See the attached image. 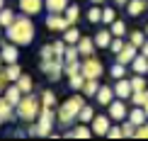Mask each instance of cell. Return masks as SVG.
<instances>
[{
    "instance_id": "cell-1",
    "label": "cell",
    "mask_w": 148,
    "mask_h": 141,
    "mask_svg": "<svg viewBox=\"0 0 148 141\" xmlns=\"http://www.w3.org/2000/svg\"><path fill=\"white\" fill-rule=\"evenodd\" d=\"M34 34H36L34 22L29 20V15H24V12L20 17H15V22L8 27V41H12V44H17V46H29L34 41Z\"/></svg>"
},
{
    "instance_id": "cell-2",
    "label": "cell",
    "mask_w": 148,
    "mask_h": 141,
    "mask_svg": "<svg viewBox=\"0 0 148 141\" xmlns=\"http://www.w3.org/2000/svg\"><path fill=\"white\" fill-rule=\"evenodd\" d=\"M39 112H41V100L39 97H34L32 93L22 95V100L17 102V117H20L24 124H29V122L39 119Z\"/></svg>"
},
{
    "instance_id": "cell-3",
    "label": "cell",
    "mask_w": 148,
    "mask_h": 141,
    "mask_svg": "<svg viewBox=\"0 0 148 141\" xmlns=\"http://www.w3.org/2000/svg\"><path fill=\"white\" fill-rule=\"evenodd\" d=\"M83 105H85V100H83L80 95H73V97H68V100H66L63 105L58 107V114H56L58 124H61V127H68L73 119H78V112L83 109Z\"/></svg>"
},
{
    "instance_id": "cell-4",
    "label": "cell",
    "mask_w": 148,
    "mask_h": 141,
    "mask_svg": "<svg viewBox=\"0 0 148 141\" xmlns=\"http://www.w3.org/2000/svg\"><path fill=\"white\" fill-rule=\"evenodd\" d=\"M80 73H83L85 78H97V80H100L102 73H104V66H102L100 58H95V56H85L83 61H80Z\"/></svg>"
},
{
    "instance_id": "cell-5",
    "label": "cell",
    "mask_w": 148,
    "mask_h": 141,
    "mask_svg": "<svg viewBox=\"0 0 148 141\" xmlns=\"http://www.w3.org/2000/svg\"><path fill=\"white\" fill-rule=\"evenodd\" d=\"M39 68L46 73L49 80H61V76H63V58H49V61H41Z\"/></svg>"
},
{
    "instance_id": "cell-6",
    "label": "cell",
    "mask_w": 148,
    "mask_h": 141,
    "mask_svg": "<svg viewBox=\"0 0 148 141\" xmlns=\"http://www.w3.org/2000/svg\"><path fill=\"white\" fill-rule=\"evenodd\" d=\"M53 119H56V114H53L51 107H44V109L39 112L36 124H39V134H41V136H51V131H53Z\"/></svg>"
},
{
    "instance_id": "cell-7",
    "label": "cell",
    "mask_w": 148,
    "mask_h": 141,
    "mask_svg": "<svg viewBox=\"0 0 148 141\" xmlns=\"http://www.w3.org/2000/svg\"><path fill=\"white\" fill-rule=\"evenodd\" d=\"M107 114L112 117V122H124L126 117H129V109H126V100H112L107 105Z\"/></svg>"
},
{
    "instance_id": "cell-8",
    "label": "cell",
    "mask_w": 148,
    "mask_h": 141,
    "mask_svg": "<svg viewBox=\"0 0 148 141\" xmlns=\"http://www.w3.org/2000/svg\"><path fill=\"white\" fill-rule=\"evenodd\" d=\"M44 22H46V29H51V32H66L71 27L66 15H61V12H49V17Z\"/></svg>"
},
{
    "instance_id": "cell-9",
    "label": "cell",
    "mask_w": 148,
    "mask_h": 141,
    "mask_svg": "<svg viewBox=\"0 0 148 141\" xmlns=\"http://www.w3.org/2000/svg\"><path fill=\"white\" fill-rule=\"evenodd\" d=\"M92 124V134H95V136H107V131H109V127H112V117H104V114H100V117H97L95 114V119L90 122Z\"/></svg>"
},
{
    "instance_id": "cell-10",
    "label": "cell",
    "mask_w": 148,
    "mask_h": 141,
    "mask_svg": "<svg viewBox=\"0 0 148 141\" xmlns=\"http://www.w3.org/2000/svg\"><path fill=\"white\" fill-rule=\"evenodd\" d=\"M136 44H131V41H126L124 44V49H121L119 54H116V61H119V63H124V66H131V61L138 56V51H136Z\"/></svg>"
},
{
    "instance_id": "cell-11",
    "label": "cell",
    "mask_w": 148,
    "mask_h": 141,
    "mask_svg": "<svg viewBox=\"0 0 148 141\" xmlns=\"http://www.w3.org/2000/svg\"><path fill=\"white\" fill-rule=\"evenodd\" d=\"M17 5H20V10L24 15H29V17L39 15V12L44 10V0H17Z\"/></svg>"
},
{
    "instance_id": "cell-12",
    "label": "cell",
    "mask_w": 148,
    "mask_h": 141,
    "mask_svg": "<svg viewBox=\"0 0 148 141\" xmlns=\"http://www.w3.org/2000/svg\"><path fill=\"white\" fill-rule=\"evenodd\" d=\"M131 93H134L131 80H129V78H119L116 85H114V95L119 97V100H131Z\"/></svg>"
},
{
    "instance_id": "cell-13",
    "label": "cell",
    "mask_w": 148,
    "mask_h": 141,
    "mask_svg": "<svg viewBox=\"0 0 148 141\" xmlns=\"http://www.w3.org/2000/svg\"><path fill=\"white\" fill-rule=\"evenodd\" d=\"M12 107L15 105H10L5 97H0V122H15L17 119V112Z\"/></svg>"
},
{
    "instance_id": "cell-14",
    "label": "cell",
    "mask_w": 148,
    "mask_h": 141,
    "mask_svg": "<svg viewBox=\"0 0 148 141\" xmlns=\"http://www.w3.org/2000/svg\"><path fill=\"white\" fill-rule=\"evenodd\" d=\"M114 97H116V95H114V88H109V85H100V90H97V95H95V100L100 102L102 107H107L109 102L114 100Z\"/></svg>"
},
{
    "instance_id": "cell-15",
    "label": "cell",
    "mask_w": 148,
    "mask_h": 141,
    "mask_svg": "<svg viewBox=\"0 0 148 141\" xmlns=\"http://www.w3.org/2000/svg\"><path fill=\"white\" fill-rule=\"evenodd\" d=\"M95 46H100V49H109V44H112V39H114V34H112V29H100L95 36Z\"/></svg>"
},
{
    "instance_id": "cell-16",
    "label": "cell",
    "mask_w": 148,
    "mask_h": 141,
    "mask_svg": "<svg viewBox=\"0 0 148 141\" xmlns=\"http://www.w3.org/2000/svg\"><path fill=\"white\" fill-rule=\"evenodd\" d=\"M0 54H3V58H5V63H17V44H12V41H5L3 49H0Z\"/></svg>"
},
{
    "instance_id": "cell-17",
    "label": "cell",
    "mask_w": 148,
    "mask_h": 141,
    "mask_svg": "<svg viewBox=\"0 0 148 141\" xmlns=\"http://www.w3.org/2000/svg\"><path fill=\"white\" fill-rule=\"evenodd\" d=\"M78 51H80V56H92V51H95V39L80 36L78 39Z\"/></svg>"
},
{
    "instance_id": "cell-18",
    "label": "cell",
    "mask_w": 148,
    "mask_h": 141,
    "mask_svg": "<svg viewBox=\"0 0 148 141\" xmlns=\"http://www.w3.org/2000/svg\"><path fill=\"white\" fill-rule=\"evenodd\" d=\"M146 8H148V0H129V3H126V12L131 17H138Z\"/></svg>"
},
{
    "instance_id": "cell-19",
    "label": "cell",
    "mask_w": 148,
    "mask_h": 141,
    "mask_svg": "<svg viewBox=\"0 0 148 141\" xmlns=\"http://www.w3.org/2000/svg\"><path fill=\"white\" fill-rule=\"evenodd\" d=\"M22 95H24V93L20 90V85H17V83H15V85H10V88L5 90V100H8L10 105H15V107H17V102L22 100Z\"/></svg>"
},
{
    "instance_id": "cell-20",
    "label": "cell",
    "mask_w": 148,
    "mask_h": 141,
    "mask_svg": "<svg viewBox=\"0 0 148 141\" xmlns=\"http://www.w3.org/2000/svg\"><path fill=\"white\" fill-rule=\"evenodd\" d=\"M131 68H134V73H141V76H146V73H148V56L138 54V56L131 61Z\"/></svg>"
},
{
    "instance_id": "cell-21",
    "label": "cell",
    "mask_w": 148,
    "mask_h": 141,
    "mask_svg": "<svg viewBox=\"0 0 148 141\" xmlns=\"http://www.w3.org/2000/svg\"><path fill=\"white\" fill-rule=\"evenodd\" d=\"M44 5H46V12H66L71 0H44Z\"/></svg>"
},
{
    "instance_id": "cell-22",
    "label": "cell",
    "mask_w": 148,
    "mask_h": 141,
    "mask_svg": "<svg viewBox=\"0 0 148 141\" xmlns=\"http://www.w3.org/2000/svg\"><path fill=\"white\" fill-rule=\"evenodd\" d=\"M129 119H131V122H134V124H136V127L146 124V122H148V117H146V109L136 105V107L131 109V112H129Z\"/></svg>"
},
{
    "instance_id": "cell-23",
    "label": "cell",
    "mask_w": 148,
    "mask_h": 141,
    "mask_svg": "<svg viewBox=\"0 0 148 141\" xmlns=\"http://www.w3.org/2000/svg\"><path fill=\"white\" fill-rule=\"evenodd\" d=\"M83 90H85V97H95V95H97V90H100V83H97V78H85Z\"/></svg>"
},
{
    "instance_id": "cell-24",
    "label": "cell",
    "mask_w": 148,
    "mask_h": 141,
    "mask_svg": "<svg viewBox=\"0 0 148 141\" xmlns=\"http://www.w3.org/2000/svg\"><path fill=\"white\" fill-rule=\"evenodd\" d=\"M78 39H80V29L75 27V24H71V27L63 32V41L66 44H78Z\"/></svg>"
},
{
    "instance_id": "cell-25",
    "label": "cell",
    "mask_w": 148,
    "mask_h": 141,
    "mask_svg": "<svg viewBox=\"0 0 148 141\" xmlns=\"http://www.w3.org/2000/svg\"><path fill=\"white\" fill-rule=\"evenodd\" d=\"M73 134H75V139H90V136H95V134H92V127H88L85 122H80L75 129H73Z\"/></svg>"
},
{
    "instance_id": "cell-26",
    "label": "cell",
    "mask_w": 148,
    "mask_h": 141,
    "mask_svg": "<svg viewBox=\"0 0 148 141\" xmlns=\"http://www.w3.org/2000/svg\"><path fill=\"white\" fill-rule=\"evenodd\" d=\"M12 22H15V12H12L10 8H3V10H0V24H3V27L8 29Z\"/></svg>"
},
{
    "instance_id": "cell-27",
    "label": "cell",
    "mask_w": 148,
    "mask_h": 141,
    "mask_svg": "<svg viewBox=\"0 0 148 141\" xmlns=\"http://www.w3.org/2000/svg\"><path fill=\"white\" fill-rule=\"evenodd\" d=\"M92 119H95V109H92L90 105H83V109L78 112V122H85V124H88V122H92Z\"/></svg>"
},
{
    "instance_id": "cell-28",
    "label": "cell",
    "mask_w": 148,
    "mask_h": 141,
    "mask_svg": "<svg viewBox=\"0 0 148 141\" xmlns=\"http://www.w3.org/2000/svg\"><path fill=\"white\" fill-rule=\"evenodd\" d=\"M66 20H68V24H75L80 20V8L78 5H68L66 8Z\"/></svg>"
},
{
    "instance_id": "cell-29",
    "label": "cell",
    "mask_w": 148,
    "mask_h": 141,
    "mask_svg": "<svg viewBox=\"0 0 148 141\" xmlns=\"http://www.w3.org/2000/svg\"><path fill=\"white\" fill-rule=\"evenodd\" d=\"M119 124H121V134H124V136H136V129H138V127L134 124L129 117H126L124 122H119Z\"/></svg>"
},
{
    "instance_id": "cell-30",
    "label": "cell",
    "mask_w": 148,
    "mask_h": 141,
    "mask_svg": "<svg viewBox=\"0 0 148 141\" xmlns=\"http://www.w3.org/2000/svg\"><path fill=\"white\" fill-rule=\"evenodd\" d=\"M15 83L20 85V90H22L24 95H27V93H32V88H34V83H32V78H29V76H20Z\"/></svg>"
},
{
    "instance_id": "cell-31",
    "label": "cell",
    "mask_w": 148,
    "mask_h": 141,
    "mask_svg": "<svg viewBox=\"0 0 148 141\" xmlns=\"http://www.w3.org/2000/svg\"><path fill=\"white\" fill-rule=\"evenodd\" d=\"M109 76H112V78H116V80H119V78H126V66L116 61L112 68H109Z\"/></svg>"
},
{
    "instance_id": "cell-32",
    "label": "cell",
    "mask_w": 148,
    "mask_h": 141,
    "mask_svg": "<svg viewBox=\"0 0 148 141\" xmlns=\"http://www.w3.org/2000/svg\"><path fill=\"white\" fill-rule=\"evenodd\" d=\"M5 73H8V80H17V78L22 76V68L17 63H8L5 66Z\"/></svg>"
},
{
    "instance_id": "cell-33",
    "label": "cell",
    "mask_w": 148,
    "mask_h": 141,
    "mask_svg": "<svg viewBox=\"0 0 148 141\" xmlns=\"http://www.w3.org/2000/svg\"><path fill=\"white\" fill-rule=\"evenodd\" d=\"M88 22H92V24L102 22V8H100V5H95V8L88 10Z\"/></svg>"
},
{
    "instance_id": "cell-34",
    "label": "cell",
    "mask_w": 148,
    "mask_h": 141,
    "mask_svg": "<svg viewBox=\"0 0 148 141\" xmlns=\"http://www.w3.org/2000/svg\"><path fill=\"white\" fill-rule=\"evenodd\" d=\"M53 105H56L53 90H44V93H41V107H53Z\"/></svg>"
},
{
    "instance_id": "cell-35",
    "label": "cell",
    "mask_w": 148,
    "mask_h": 141,
    "mask_svg": "<svg viewBox=\"0 0 148 141\" xmlns=\"http://www.w3.org/2000/svg\"><path fill=\"white\" fill-rule=\"evenodd\" d=\"M129 41H131V44H136V46L141 49V46H143V41H146V32H141V29L131 32V34H129Z\"/></svg>"
},
{
    "instance_id": "cell-36",
    "label": "cell",
    "mask_w": 148,
    "mask_h": 141,
    "mask_svg": "<svg viewBox=\"0 0 148 141\" xmlns=\"http://www.w3.org/2000/svg\"><path fill=\"white\" fill-rule=\"evenodd\" d=\"M129 80H131L134 93H136V90H146V78L141 76V73H136V76H134V78H129Z\"/></svg>"
},
{
    "instance_id": "cell-37",
    "label": "cell",
    "mask_w": 148,
    "mask_h": 141,
    "mask_svg": "<svg viewBox=\"0 0 148 141\" xmlns=\"http://www.w3.org/2000/svg\"><path fill=\"white\" fill-rule=\"evenodd\" d=\"M114 20H116L114 8H107V5H104V8H102V22H104V24H112Z\"/></svg>"
},
{
    "instance_id": "cell-38",
    "label": "cell",
    "mask_w": 148,
    "mask_h": 141,
    "mask_svg": "<svg viewBox=\"0 0 148 141\" xmlns=\"http://www.w3.org/2000/svg\"><path fill=\"white\" fill-rule=\"evenodd\" d=\"M112 34H114V36H124V34H126L124 20H114V22H112Z\"/></svg>"
},
{
    "instance_id": "cell-39",
    "label": "cell",
    "mask_w": 148,
    "mask_h": 141,
    "mask_svg": "<svg viewBox=\"0 0 148 141\" xmlns=\"http://www.w3.org/2000/svg\"><path fill=\"white\" fill-rule=\"evenodd\" d=\"M39 54H41V58H44V61H49V58H58L56 51H53V44H44Z\"/></svg>"
},
{
    "instance_id": "cell-40",
    "label": "cell",
    "mask_w": 148,
    "mask_h": 141,
    "mask_svg": "<svg viewBox=\"0 0 148 141\" xmlns=\"http://www.w3.org/2000/svg\"><path fill=\"white\" fill-rule=\"evenodd\" d=\"M83 83H85V76H83V73H78V76H71V80H68V85H71L73 90H80V88H83Z\"/></svg>"
},
{
    "instance_id": "cell-41",
    "label": "cell",
    "mask_w": 148,
    "mask_h": 141,
    "mask_svg": "<svg viewBox=\"0 0 148 141\" xmlns=\"http://www.w3.org/2000/svg\"><path fill=\"white\" fill-rule=\"evenodd\" d=\"M66 46H68V44H66L63 39H56V41H53V51H56V56H58V58H63V56H66Z\"/></svg>"
},
{
    "instance_id": "cell-42",
    "label": "cell",
    "mask_w": 148,
    "mask_h": 141,
    "mask_svg": "<svg viewBox=\"0 0 148 141\" xmlns=\"http://www.w3.org/2000/svg\"><path fill=\"white\" fill-rule=\"evenodd\" d=\"M124 44H126V41L121 39V36H114V39H112V44H109V49H112L114 54H119L121 49H124Z\"/></svg>"
},
{
    "instance_id": "cell-43",
    "label": "cell",
    "mask_w": 148,
    "mask_h": 141,
    "mask_svg": "<svg viewBox=\"0 0 148 141\" xmlns=\"http://www.w3.org/2000/svg\"><path fill=\"white\" fill-rule=\"evenodd\" d=\"M107 136H109V139H121V136H124V134H121V124H114V127H109Z\"/></svg>"
},
{
    "instance_id": "cell-44",
    "label": "cell",
    "mask_w": 148,
    "mask_h": 141,
    "mask_svg": "<svg viewBox=\"0 0 148 141\" xmlns=\"http://www.w3.org/2000/svg\"><path fill=\"white\" fill-rule=\"evenodd\" d=\"M136 139H148V122H146V124H141L138 129H136Z\"/></svg>"
},
{
    "instance_id": "cell-45",
    "label": "cell",
    "mask_w": 148,
    "mask_h": 141,
    "mask_svg": "<svg viewBox=\"0 0 148 141\" xmlns=\"http://www.w3.org/2000/svg\"><path fill=\"white\" fill-rule=\"evenodd\" d=\"M5 83H8V73H5V68L0 71V90L5 88Z\"/></svg>"
},
{
    "instance_id": "cell-46",
    "label": "cell",
    "mask_w": 148,
    "mask_h": 141,
    "mask_svg": "<svg viewBox=\"0 0 148 141\" xmlns=\"http://www.w3.org/2000/svg\"><path fill=\"white\" fill-rule=\"evenodd\" d=\"M90 3H92V5H102L104 0H90Z\"/></svg>"
},
{
    "instance_id": "cell-47",
    "label": "cell",
    "mask_w": 148,
    "mask_h": 141,
    "mask_svg": "<svg viewBox=\"0 0 148 141\" xmlns=\"http://www.w3.org/2000/svg\"><path fill=\"white\" fill-rule=\"evenodd\" d=\"M114 3H116V5H126L129 0H114Z\"/></svg>"
},
{
    "instance_id": "cell-48",
    "label": "cell",
    "mask_w": 148,
    "mask_h": 141,
    "mask_svg": "<svg viewBox=\"0 0 148 141\" xmlns=\"http://www.w3.org/2000/svg\"><path fill=\"white\" fill-rule=\"evenodd\" d=\"M143 109H146V117H148V102H146V105H143Z\"/></svg>"
},
{
    "instance_id": "cell-49",
    "label": "cell",
    "mask_w": 148,
    "mask_h": 141,
    "mask_svg": "<svg viewBox=\"0 0 148 141\" xmlns=\"http://www.w3.org/2000/svg\"><path fill=\"white\" fill-rule=\"evenodd\" d=\"M3 8H5V0H0V10H3Z\"/></svg>"
},
{
    "instance_id": "cell-50",
    "label": "cell",
    "mask_w": 148,
    "mask_h": 141,
    "mask_svg": "<svg viewBox=\"0 0 148 141\" xmlns=\"http://www.w3.org/2000/svg\"><path fill=\"white\" fill-rule=\"evenodd\" d=\"M143 32H146V36H148V24H146V29H143Z\"/></svg>"
},
{
    "instance_id": "cell-51",
    "label": "cell",
    "mask_w": 148,
    "mask_h": 141,
    "mask_svg": "<svg viewBox=\"0 0 148 141\" xmlns=\"http://www.w3.org/2000/svg\"><path fill=\"white\" fill-rule=\"evenodd\" d=\"M3 61H5V58H3V54H0V63H3Z\"/></svg>"
},
{
    "instance_id": "cell-52",
    "label": "cell",
    "mask_w": 148,
    "mask_h": 141,
    "mask_svg": "<svg viewBox=\"0 0 148 141\" xmlns=\"http://www.w3.org/2000/svg\"><path fill=\"white\" fill-rule=\"evenodd\" d=\"M0 124H3V122H0Z\"/></svg>"
}]
</instances>
